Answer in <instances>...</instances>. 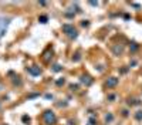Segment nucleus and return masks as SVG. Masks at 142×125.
<instances>
[{"label":"nucleus","mask_w":142,"mask_h":125,"mask_svg":"<svg viewBox=\"0 0 142 125\" xmlns=\"http://www.w3.org/2000/svg\"><path fill=\"white\" fill-rule=\"evenodd\" d=\"M43 119H44V124L46 125H54L57 122V118H56L53 111H46V112L43 114Z\"/></svg>","instance_id":"1"},{"label":"nucleus","mask_w":142,"mask_h":125,"mask_svg":"<svg viewBox=\"0 0 142 125\" xmlns=\"http://www.w3.org/2000/svg\"><path fill=\"white\" fill-rule=\"evenodd\" d=\"M63 31L65 33L68 37H71V39H75V37L78 36L77 30L74 29V26H71V24H63Z\"/></svg>","instance_id":"2"},{"label":"nucleus","mask_w":142,"mask_h":125,"mask_svg":"<svg viewBox=\"0 0 142 125\" xmlns=\"http://www.w3.org/2000/svg\"><path fill=\"white\" fill-rule=\"evenodd\" d=\"M28 74H30V75H34V77H37V75L41 74V68L37 67V65H31V67H28Z\"/></svg>","instance_id":"3"},{"label":"nucleus","mask_w":142,"mask_h":125,"mask_svg":"<svg viewBox=\"0 0 142 125\" xmlns=\"http://www.w3.org/2000/svg\"><path fill=\"white\" fill-rule=\"evenodd\" d=\"M117 84H118V78H115V77H111V78H108V81H106V87H108V88H114Z\"/></svg>","instance_id":"4"},{"label":"nucleus","mask_w":142,"mask_h":125,"mask_svg":"<svg viewBox=\"0 0 142 125\" xmlns=\"http://www.w3.org/2000/svg\"><path fill=\"white\" fill-rule=\"evenodd\" d=\"M81 82H84L85 85H91L92 80H91V77H90V75H82V77H81Z\"/></svg>","instance_id":"5"},{"label":"nucleus","mask_w":142,"mask_h":125,"mask_svg":"<svg viewBox=\"0 0 142 125\" xmlns=\"http://www.w3.org/2000/svg\"><path fill=\"white\" fill-rule=\"evenodd\" d=\"M40 23H47V16H40Z\"/></svg>","instance_id":"6"},{"label":"nucleus","mask_w":142,"mask_h":125,"mask_svg":"<svg viewBox=\"0 0 142 125\" xmlns=\"http://www.w3.org/2000/svg\"><path fill=\"white\" fill-rule=\"evenodd\" d=\"M53 70H54V71H56V73H58V71H61V67H60V65H58V64H56V65H54V67H53Z\"/></svg>","instance_id":"7"},{"label":"nucleus","mask_w":142,"mask_h":125,"mask_svg":"<svg viewBox=\"0 0 142 125\" xmlns=\"http://www.w3.org/2000/svg\"><path fill=\"white\" fill-rule=\"evenodd\" d=\"M112 118H114V117H112L111 114H110V115H106V117H105V121H106V122H110V121H112Z\"/></svg>","instance_id":"8"},{"label":"nucleus","mask_w":142,"mask_h":125,"mask_svg":"<svg viewBox=\"0 0 142 125\" xmlns=\"http://www.w3.org/2000/svg\"><path fill=\"white\" fill-rule=\"evenodd\" d=\"M135 117H136V119H142V111H139V112L135 115Z\"/></svg>","instance_id":"9"},{"label":"nucleus","mask_w":142,"mask_h":125,"mask_svg":"<svg viewBox=\"0 0 142 125\" xmlns=\"http://www.w3.org/2000/svg\"><path fill=\"white\" fill-rule=\"evenodd\" d=\"M132 50H138V44H136V43H132Z\"/></svg>","instance_id":"10"},{"label":"nucleus","mask_w":142,"mask_h":125,"mask_svg":"<svg viewBox=\"0 0 142 125\" xmlns=\"http://www.w3.org/2000/svg\"><path fill=\"white\" fill-rule=\"evenodd\" d=\"M64 84V78L63 80H58V81H57V85H63Z\"/></svg>","instance_id":"11"},{"label":"nucleus","mask_w":142,"mask_h":125,"mask_svg":"<svg viewBox=\"0 0 142 125\" xmlns=\"http://www.w3.org/2000/svg\"><path fill=\"white\" fill-rule=\"evenodd\" d=\"M73 60H74V61H78V60H80V56H78V54H77V56H75V57L73 58Z\"/></svg>","instance_id":"12"}]
</instances>
